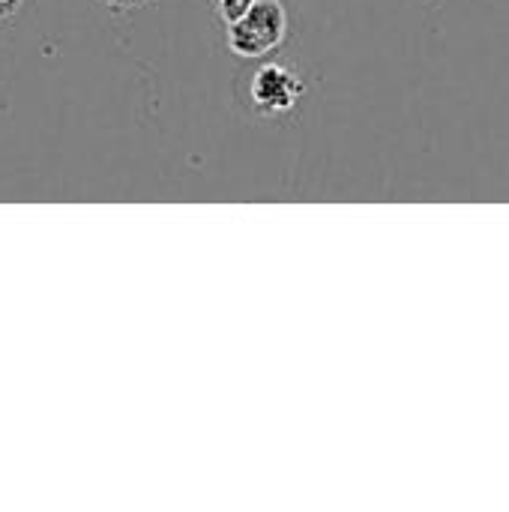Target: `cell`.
Listing matches in <instances>:
<instances>
[{
    "mask_svg": "<svg viewBox=\"0 0 509 512\" xmlns=\"http://www.w3.org/2000/svg\"><path fill=\"white\" fill-rule=\"evenodd\" d=\"M300 96V81L297 75H291L285 66H264L258 75H255V84H252V99L258 108L264 111H285L297 102Z\"/></svg>",
    "mask_w": 509,
    "mask_h": 512,
    "instance_id": "obj_2",
    "label": "cell"
},
{
    "mask_svg": "<svg viewBox=\"0 0 509 512\" xmlns=\"http://www.w3.org/2000/svg\"><path fill=\"white\" fill-rule=\"evenodd\" d=\"M252 3H255V0H219L222 15H225V21H228V24H231V21H237L240 15H246V12L252 9Z\"/></svg>",
    "mask_w": 509,
    "mask_h": 512,
    "instance_id": "obj_3",
    "label": "cell"
},
{
    "mask_svg": "<svg viewBox=\"0 0 509 512\" xmlns=\"http://www.w3.org/2000/svg\"><path fill=\"white\" fill-rule=\"evenodd\" d=\"M18 6H21V0H0V21L9 18Z\"/></svg>",
    "mask_w": 509,
    "mask_h": 512,
    "instance_id": "obj_4",
    "label": "cell"
},
{
    "mask_svg": "<svg viewBox=\"0 0 509 512\" xmlns=\"http://www.w3.org/2000/svg\"><path fill=\"white\" fill-rule=\"evenodd\" d=\"M285 12L276 0H255L246 15L228 24V45L240 57H261L285 36Z\"/></svg>",
    "mask_w": 509,
    "mask_h": 512,
    "instance_id": "obj_1",
    "label": "cell"
},
{
    "mask_svg": "<svg viewBox=\"0 0 509 512\" xmlns=\"http://www.w3.org/2000/svg\"><path fill=\"white\" fill-rule=\"evenodd\" d=\"M105 6H111V9H132V6H138V3H144V0H102Z\"/></svg>",
    "mask_w": 509,
    "mask_h": 512,
    "instance_id": "obj_5",
    "label": "cell"
}]
</instances>
